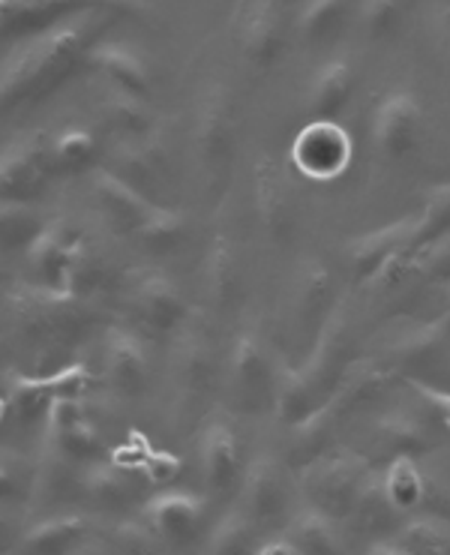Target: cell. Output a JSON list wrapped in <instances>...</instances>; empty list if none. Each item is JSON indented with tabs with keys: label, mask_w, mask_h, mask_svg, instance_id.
I'll return each instance as SVG.
<instances>
[{
	"label": "cell",
	"mask_w": 450,
	"mask_h": 555,
	"mask_svg": "<svg viewBox=\"0 0 450 555\" xmlns=\"http://www.w3.org/2000/svg\"><path fill=\"white\" fill-rule=\"evenodd\" d=\"M285 538L295 543L297 553H336L339 538H336V519L324 514L322 507L309 504L297 511L285 526Z\"/></svg>",
	"instance_id": "484cf974"
},
{
	"label": "cell",
	"mask_w": 450,
	"mask_h": 555,
	"mask_svg": "<svg viewBox=\"0 0 450 555\" xmlns=\"http://www.w3.org/2000/svg\"><path fill=\"white\" fill-rule=\"evenodd\" d=\"M253 205H256L258 225L270 244H288L295 234V202L283 171L270 156H261L253 166Z\"/></svg>",
	"instance_id": "ba28073f"
},
{
	"label": "cell",
	"mask_w": 450,
	"mask_h": 555,
	"mask_svg": "<svg viewBox=\"0 0 450 555\" xmlns=\"http://www.w3.org/2000/svg\"><path fill=\"white\" fill-rule=\"evenodd\" d=\"M202 517H205V507L190 492H159V495H154L151 502L144 504V522L163 541L175 543V546L193 541L195 531L202 526Z\"/></svg>",
	"instance_id": "d6986e66"
},
{
	"label": "cell",
	"mask_w": 450,
	"mask_h": 555,
	"mask_svg": "<svg viewBox=\"0 0 450 555\" xmlns=\"http://www.w3.org/2000/svg\"><path fill=\"white\" fill-rule=\"evenodd\" d=\"M205 285L207 295L214 297V304L219 307L232 304L234 295L241 292V261H237V249L229 244V237H217L214 246L207 249Z\"/></svg>",
	"instance_id": "83f0119b"
},
{
	"label": "cell",
	"mask_w": 450,
	"mask_h": 555,
	"mask_svg": "<svg viewBox=\"0 0 450 555\" xmlns=\"http://www.w3.org/2000/svg\"><path fill=\"white\" fill-rule=\"evenodd\" d=\"M57 171L52 163V151L34 139H22L0 151V198L30 202L46 193Z\"/></svg>",
	"instance_id": "9c48e42d"
},
{
	"label": "cell",
	"mask_w": 450,
	"mask_h": 555,
	"mask_svg": "<svg viewBox=\"0 0 450 555\" xmlns=\"http://www.w3.org/2000/svg\"><path fill=\"white\" fill-rule=\"evenodd\" d=\"M42 214L30 202H13V198H0V249L15 253L25 249L37 241V234L46 229Z\"/></svg>",
	"instance_id": "f1b7e54d"
},
{
	"label": "cell",
	"mask_w": 450,
	"mask_h": 555,
	"mask_svg": "<svg viewBox=\"0 0 450 555\" xmlns=\"http://www.w3.org/2000/svg\"><path fill=\"white\" fill-rule=\"evenodd\" d=\"M76 234L69 232L66 222H46V229L37 234V241L27 246V264L37 273V283L49 288L54 295H61V283H64L66 261L76 246Z\"/></svg>",
	"instance_id": "44dd1931"
},
{
	"label": "cell",
	"mask_w": 450,
	"mask_h": 555,
	"mask_svg": "<svg viewBox=\"0 0 450 555\" xmlns=\"http://www.w3.org/2000/svg\"><path fill=\"white\" fill-rule=\"evenodd\" d=\"M346 15L348 0H304L295 15L297 39L309 49L327 46L343 30Z\"/></svg>",
	"instance_id": "d4e9b609"
},
{
	"label": "cell",
	"mask_w": 450,
	"mask_h": 555,
	"mask_svg": "<svg viewBox=\"0 0 450 555\" xmlns=\"http://www.w3.org/2000/svg\"><path fill=\"white\" fill-rule=\"evenodd\" d=\"M414 229H417V217H402V220L387 222L382 229L351 237V244L346 246V264L351 280L358 285H373L387 261L394 259L399 249L412 244Z\"/></svg>",
	"instance_id": "8fae6325"
},
{
	"label": "cell",
	"mask_w": 450,
	"mask_h": 555,
	"mask_svg": "<svg viewBox=\"0 0 450 555\" xmlns=\"http://www.w3.org/2000/svg\"><path fill=\"white\" fill-rule=\"evenodd\" d=\"M88 57L90 64L103 73L108 88H115V91L132 93V96L144 100L151 93V88H154L151 66L127 42H97L88 52Z\"/></svg>",
	"instance_id": "ffe728a7"
},
{
	"label": "cell",
	"mask_w": 450,
	"mask_h": 555,
	"mask_svg": "<svg viewBox=\"0 0 450 555\" xmlns=\"http://www.w3.org/2000/svg\"><path fill=\"white\" fill-rule=\"evenodd\" d=\"M382 487L387 502L397 511H414L426 502V478L414 456H394L382 478Z\"/></svg>",
	"instance_id": "f546056e"
},
{
	"label": "cell",
	"mask_w": 450,
	"mask_h": 555,
	"mask_svg": "<svg viewBox=\"0 0 450 555\" xmlns=\"http://www.w3.org/2000/svg\"><path fill=\"white\" fill-rule=\"evenodd\" d=\"M103 112L108 117V124L117 127L127 139H147L151 130H154V117L147 112V105L139 96H132V93L108 88L103 100Z\"/></svg>",
	"instance_id": "d6a6232c"
},
{
	"label": "cell",
	"mask_w": 450,
	"mask_h": 555,
	"mask_svg": "<svg viewBox=\"0 0 450 555\" xmlns=\"http://www.w3.org/2000/svg\"><path fill=\"white\" fill-rule=\"evenodd\" d=\"M355 159V139L334 117H312L292 142V163L309 181H336Z\"/></svg>",
	"instance_id": "3957f363"
},
{
	"label": "cell",
	"mask_w": 450,
	"mask_h": 555,
	"mask_svg": "<svg viewBox=\"0 0 450 555\" xmlns=\"http://www.w3.org/2000/svg\"><path fill=\"white\" fill-rule=\"evenodd\" d=\"M406 15V0H358V30L370 42L387 39Z\"/></svg>",
	"instance_id": "e575fe53"
},
{
	"label": "cell",
	"mask_w": 450,
	"mask_h": 555,
	"mask_svg": "<svg viewBox=\"0 0 450 555\" xmlns=\"http://www.w3.org/2000/svg\"><path fill=\"white\" fill-rule=\"evenodd\" d=\"M334 310V273L319 259L300 264L292 285V312H295L297 331L312 334Z\"/></svg>",
	"instance_id": "2e32d148"
},
{
	"label": "cell",
	"mask_w": 450,
	"mask_h": 555,
	"mask_svg": "<svg viewBox=\"0 0 450 555\" xmlns=\"http://www.w3.org/2000/svg\"><path fill=\"white\" fill-rule=\"evenodd\" d=\"M0 285H3V271H0Z\"/></svg>",
	"instance_id": "7dc6e473"
},
{
	"label": "cell",
	"mask_w": 450,
	"mask_h": 555,
	"mask_svg": "<svg viewBox=\"0 0 450 555\" xmlns=\"http://www.w3.org/2000/svg\"><path fill=\"white\" fill-rule=\"evenodd\" d=\"M363 483H367V465L360 463L358 456L331 453L309 465L304 490L309 495V504L322 507L324 514H331L334 519H343L351 517V507L358 502Z\"/></svg>",
	"instance_id": "277c9868"
},
{
	"label": "cell",
	"mask_w": 450,
	"mask_h": 555,
	"mask_svg": "<svg viewBox=\"0 0 450 555\" xmlns=\"http://www.w3.org/2000/svg\"><path fill=\"white\" fill-rule=\"evenodd\" d=\"M142 468L151 483H156V487H168L171 480L180 478V468H183V463H180L175 453L151 451L147 456H144Z\"/></svg>",
	"instance_id": "b9f144b4"
},
{
	"label": "cell",
	"mask_w": 450,
	"mask_h": 555,
	"mask_svg": "<svg viewBox=\"0 0 450 555\" xmlns=\"http://www.w3.org/2000/svg\"><path fill=\"white\" fill-rule=\"evenodd\" d=\"M229 375L241 400L258 402L277 388L273 382V358L268 343L258 331H241L229 351Z\"/></svg>",
	"instance_id": "4fadbf2b"
},
{
	"label": "cell",
	"mask_w": 450,
	"mask_h": 555,
	"mask_svg": "<svg viewBox=\"0 0 450 555\" xmlns=\"http://www.w3.org/2000/svg\"><path fill=\"white\" fill-rule=\"evenodd\" d=\"M358 88V69L351 64L348 54H334L316 66V73L309 76L304 88V112L312 117H334L346 112L351 96Z\"/></svg>",
	"instance_id": "7c38bea8"
},
{
	"label": "cell",
	"mask_w": 450,
	"mask_h": 555,
	"mask_svg": "<svg viewBox=\"0 0 450 555\" xmlns=\"http://www.w3.org/2000/svg\"><path fill=\"white\" fill-rule=\"evenodd\" d=\"M424 132V103L409 88H390L373 105L370 115V142L387 163L409 159L417 151Z\"/></svg>",
	"instance_id": "7a4b0ae2"
},
{
	"label": "cell",
	"mask_w": 450,
	"mask_h": 555,
	"mask_svg": "<svg viewBox=\"0 0 450 555\" xmlns=\"http://www.w3.org/2000/svg\"><path fill=\"white\" fill-rule=\"evenodd\" d=\"M445 234H450V183L438 186L436 193L429 195L424 214L417 217V229H414L412 244L424 249V246L441 241Z\"/></svg>",
	"instance_id": "74e56055"
},
{
	"label": "cell",
	"mask_w": 450,
	"mask_h": 555,
	"mask_svg": "<svg viewBox=\"0 0 450 555\" xmlns=\"http://www.w3.org/2000/svg\"><path fill=\"white\" fill-rule=\"evenodd\" d=\"M90 195H93V205L103 210L105 220L127 234L136 232L139 222L147 217V210L154 207L151 198H144L136 186H129L112 168H93L90 171Z\"/></svg>",
	"instance_id": "9a60e30c"
},
{
	"label": "cell",
	"mask_w": 450,
	"mask_h": 555,
	"mask_svg": "<svg viewBox=\"0 0 450 555\" xmlns=\"http://www.w3.org/2000/svg\"><path fill=\"white\" fill-rule=\"evenodd\" d=\"M385 553H448L450 531L445 522L433 517H421L406 522L390 541L375 543Z\"/></svg>",
	"instance_id": "4dcf8cb0"
},
{
	"label": "cell",
	"mask_w": 450,
	"mask_h": 555,
	"mask_svg": "<svg viewBox=\"0 0 450 555\" xmlns=\"http://www.w3.org/2000/svg\"><path fill=\"white\" fill-rule=\"evenodd\" d=\"M288 492H285V478L280 463L261 453L256 463L246 468L244 483H241V514L253 526H265L283 517Z\"/></svg>",
	"instance_id": "5bb4252c"
},
{
	"label": "cell",
	"mask_w": 450,
	"mask_h": 555,
	"mask_svg": "<svg viewBox=\"0 0 450 555\" xmlns=\"http://www.w3.org/2000/svg\"><path fill=\"white\" fill-rule=\"evenodd\" d=\"M85 519L78 517H54L46 522H37L25 534V550L30 553H66L76 550L85 538Z\"/></svg>",
	"instance_id": "836d02e7"
},
{
	"label": "cell",
	"mask_w": 450,
	"mask_h": 555,
	"mask_svg": "<svg viewBox=\"0 0 450 555\" xmlns=\"http://www.w3.org/2000/svg\"><path fill=\"white\" fill-rule=\"evenodd\" d=\"M132 237L147 253L166 256V253H175L183 244V237H187V220H183L180 210L154 205L147 210V217L139 222V229L132 232Z\"/></svg>",
	"instance_id": "4316f807"
},
{
	"label": "cell",
	"mask_w": 450,
	"mask_h": 555,
	"mask_svg": "<svg viewBox=\"0 0 450 555\" xmlns=\"http://www.w3.org/2000/svg\"><path fill=\"white\" fill-rule=\"evenodd\" d=\"M52 439L54 444L61 448V453L73 456V460H93V456L103 453V436H100L97 426L90 424L88 414L78 417L76 424H69L64 426V429L52 433Z\"/></svg>",
	"instance_id": "f35d334b"
},
{
	"label": "cell",
	"mask_w": 450,
	"mask_h": 555,
	"mask_svg": "<svg viewBox=\"0 0 450 555\" xmlns=\"http://www.w3.org/2000/svg\"><path fill=\"white\" fill-rule=\"evenodd\" d=\"M54 402V390L49 375L46 378H27V375H18L13 382V397H10V412H13L15 424L30 426L46 424L49 417V409Z\"/></svg>",
	"instance_id": "1f68e13d"
},
{
	"label": "cell",
	"mask_w": 450,
	"mask_h": 555,
	"mask_svg": "<svg viewBox=\"0 0 450 555\" xmlns=\"http://www.w3.org/2000/svg\"><path fill=\"white\" fill-rule=\"evenodd\" d=\"M10 414V402L3 400V393H0V424H3V417Z\"/></svg>",
	"instance_id": "bcb514c9"
},
{
	"label": "cell",
	"mask_w": 450,
	"mask_h": 555,
	"mask_svg": "<svg viewBox=\"0 0 450 555\" xmlns=\"http://www.w3.org/2000/svg\"><path fill=\"white\" fill-rule=\"evenodd\" d=\"M237 42L244 61L258 73H265L285 52V10L283 0H244Z\"/></svg>",
	"instance_id": "8992f818"
},
{
	"label": "cell",
	"mask_w": 450,
	"mask_h": 555,
	"mask_svg": "<svg viewBox=\"0 0 450 555\" xmlns=\"http://www.w3.org/2000/svg\"><path fill=\"white\" fill-rule=\"evenodd\" d=\"M373 436L375 444L382 448V451L390 453V460L394 456H421L433 448V439H429V433H426V426L409 412H387L382 414L373 426Z\"/></svg>",
	"instance_id": "cb8c5ba5"
},
{
	"label": "cell",
	"mask_w": 450,
	"mask_h": 555,
	"mask_svg": "<svg viewBox=\"0 0 450 555\" xmlns=\"http://www.w3.org/2000/svg\"><path fill=\"white\" fill-rule=\"evenodd\" d=\"M90 499H97L100 504H124L129 499V483L127 475L120 472L117 463H97L88 468V478H85Z\"/></svg>",
	"instance_id": "ab89813d"
},
{
	"label": "cell",
	"mask_w": 450,
	"mask_h": 555,
	"mask_svg": "<svg viewBox=\"0 0 450 555\" xmlns=\"http://www.w3.org/2000/svg\"><path fill=\"white\" fill-rule=\"evenodd\" d=\"M129 186H136L144 198H151V193H159L166 190L168 183V166L159 151L151 147L147 139H129L120 151H117L115 168ZM154 202V198H151ZM156 205V202H154Z\"/></svg>",
	"instance_id": "603a6c76"
},
{
	"label": "cell",
	"mask_w": 450,
	"mask_h": 555,
	"mask_svg": "<svg viewBox=\"0 0 450 555\" xmlns=\"http://www.w3.org/2000/svg\"><path fill=\"white\" fill-rule=\"evenodd\" d=\"M214 349L210 343L202 339V336H190L183 343V351H180V382L183 388L193 390V393H205L207 385L214 382Z\"/></svg>",
	"instance_id": "8d00e7d4"
},
{
	"label": "cell",
	"mask_w": 450,
	"mask_h": 555,
	"mask_svg": "<svg viewBox=\"0 0 450 555\" xmlns=\"http://www.w3.org/2000/svg\"><path fill=\"white\" fill-rule=\"evenodd\" d=\"M0 526H3V522H0Z\"/></svg>",
	"instance_id": "c3c4849f"
},
{
	"label": "cell",
	"mask_w": 450,
	"mask_h": 555,
	"mask_svg": "<svg viewBox=\"0 0 450 555\" xmlns=\"http://www.w3.org/2000/svg\"><path fill=\"white\" fill-rule=\"evenodd\" d=\"M450 349V310H441L433 319H421L412 327L399 331L394 343L387 346L390 361L402 363V366H429L436 363L445 351Z\"/></svg>",
	"instance_id": "ac0fdd59"
},
{
	"label": "cell",
	"mask_w": 450,
	"mask_h": 555,
	"mask_svg": "<svg viewBox=\"0 0 450 555\" xmlns=\"http://www.w3.org/2000/svg\"><path fill=\"white\" fill-rule=\"evenodd\" d=\"M105 366H108V378L120 393H139L147 385L151 375V363H147V351L144 343L132 331H112L108 334V346H105Z\"/></svg>",
	"instance_id": "7402d4cb"
},
{
	"label": "cell",
	"mask_w": 450,
	"mask_h": 555,
	"mask_svg": "<svg viewBox=\"0 0 450 555\" xmlns=\"http://www.w3.org/2000/svg\"><path fill=\"white\" fill-rule=\"evenodd\" d=\"M13 492H15L13 475L7 472V465H0V499H7V495H13Z\"/></svg>",
	"instance_id": "ee69618b"
},
{
	"label": "cell",
	"mask_w": 450,
	"mask_h": 555,
	"mask_svg": "<svg viewBox=\"0 0 450 555\" xmlns=\"http://www.w3.org/2000/svg\"><path fill=\"white\" fill-rule=\"evenodd\" d=\"M202 465L210 490H232L234 480H241L244 472V444L237 429L229 424V417H214L205 426L202 436Z\"/></svg>",
	"instance_id": "e0dca14e"
},
{
	"label": "cell",
	"mask_w": 450,
	"mask_h": 555,
	"mask_svg": "<svg viewBox=\"0 0 450 555\" xmlns=\"http://www.w3.org/2000/svg\"><path fill=\"white\" fill-rule=\"evenodd\" d=\"M237 142V108L226 85H210L195 117V147L207 171H222L232 163Z\"/></svg>",
	"instance_id": "5b68a950"
},
{
	"label": "cell",
	"mask_w": 450,
	"mask_h": 555,
	"mask_svg": "<svg viewBox=\"0 0 450 555\" xmlns=\"http://www.w3.org/2000/svg\"><path fill=\"white\" fill-rule=\"evenodd\" d=\"M93 7L100 0H0V49L27 42Z\"/></svg>",
	"instance_id": "52a82bcc"
},
{
	"label": "cell",
	"mask_w": 450,
	"mask_h": 555,
	"mask_svg": "<svg viewBox=\"0 0 450 555\" xmlns=\"http://www.w3.org/2000/svg\"><path fill=\"white\" fill-rule=\"evenodd\" d=\"M49 382H52L54 400H85L93 375H90V370L85 363H69L64 370H57L54 375H49Z\"/></svg>",
	"instance_id": "60d3db41"
},
{
	"label": "cell",
	"mask_w": 450,
	"mask_h": 555,
	"mask_svg": "<svg viewBox=\"0 0 450 555\" xmlns=\"http://www.w3.org/2000/svg\"><path fill=\"white\" fill-rule=\"evenodd\" d=\"M49 151H52L54 168L81 171V168H90L93 156H97V139L85 127H69L49 144Z\"/></svg>",
	"instance_id": "d590c367"
},
{
	"label": "cell",
	"mask_w": 450,
	"mask_h": 555,
	"mask_svg": "<svg viewBox=\"0 0 450 555\" xmlns=\"http://www.w3.org/2000/svg\"><path fill=\"white\" fill-rule=\"evenodd\" d=\"M78 15L27 39L25 49L13 54L10 64L0 69V112L52 93L81 64V57L93 46H90V30L78 22Z\"/></svg>",
	"instance_id": "6da1fadb"
},
{
	"label": "cell",
	"mask_w": 450,
	"mask_h": 555,
	"mask_svg": "<svg viewBox=\"0 0 450 555\" xmlns=\"http://www.w3.org/2000/svg\"><path fill=\"white\" fill-rule=\"evenodd\" d=\"M414 390L424 397L433 409H436V414L445 421V426L450 429V390H441V388H426V385H421V382H414Z\"/></svg>",
	"instance_id": "7bdbcfd3"
},
{
	"label": "cell",
	"mask_w": 450,
	"mask_h": 555,
	"mask_svg": "<svg viewBox=\"0 0 450 555\" xmlns=\"http://www.w3.org/2000/svg\"><path fill=\"white\" fill-rule=\"evenodd\" d=\"M438 288H441V307H448L450 310V283L438 285Z\"/></svg>",
	"instance_id": "f6af8a7d"
},
{
	"label": "cell",
	"mask_w": 450,
	"mask_h": 555,
	"mask_svg": "<svg viewBox=\"0 0 450 555\" xmlns=\"http://www.w3.org/2000/svg\"><path fill=\"white\" fill-rule=\"evenodd\" d=\"M129 295H132V307L139 312L144 327H151L154 334H171L180 324H187V315H190L187 297L168 273H136L132 285H129Z\"/></svg>",
	"instance_id": "30bf717a"
}]
</instances>
